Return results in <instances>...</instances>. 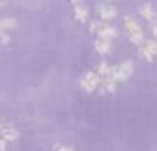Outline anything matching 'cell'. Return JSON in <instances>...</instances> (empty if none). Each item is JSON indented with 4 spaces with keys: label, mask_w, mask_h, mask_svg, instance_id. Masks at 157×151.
Segmentation results:
<instances>
[{
    "label": "cell",
    "mask_w": 157,
    "mask_h": 151,
    "mask_svg": "<svg viewBox=\"0 0 157 151\" xmlns=\"http://www.w3.org/2000/svg\"><path fill=\"white\" fill-rule=\"evenodd\" d=\"M94 48H96L98 54L107 56L111 52V42H109V40H104V38H96V40H94Z\"/></svg>",
    "instance_id": "9"
},
{
    "label": "cell",
    "mask_w": 157,
    "mask_h": 151,
    "mask_svg": "<svg viewBox=\"0 0 157 151\" xmlns=\"http://www.w3.org/2000/svg\"><path fill=\"white\" fill-rule=\"evenodd\" d=\"M90 32H94L98 38L109 40V42L117 36V30H115L113 26H109L107 22H104V20H92V22H90Z\"/></svg>",
    "instance_id": "2"
},
{
    "label": "cell",
    "mask_w": 157,
    "mask_h": 151,
    "mask_svg": "<svg viewBox=\"0 0 157 151\" xmlns=\"http://www.w3.org/2000/svg\"><path fill=\"white\" fill-rule=\"evenodd\" d=\"M54 151H74V147H70V145H56Z\"/></svg>",
    "instance_id": "14"
},
{
    "label": "cell",
    "mask_w": 157,
    "mask_h": 151,
    "mask_svg": "<svg viewBox=\"0 0 157 151\" xmlns=\"http://www.w3.org/2000/svg\"><path fill=\"white\" fill-rule=\"evenodd\" d=\"M74 18L80 24H88L90 22V8L86 4H76L74 6Z\"/></svg>",
    "instance_id": "7"
},
{
    "label": "cell",
    "mask_w": 157,
    "mask_h": 151,
    "mask_svg": "<svg viewBox=\"0 0 157 151\" xmlns=\"http://www.w3.org/2000/svg\"><path fill=\"white\" fill-rule=\"evenodd\" d=\"M111 70H113V66H109L107 62H100L96 68V74L101 77V80H111Z\"/></svg>",
    "instance_id": "10"
},
{
    "label": "cell",
    "mask_w": 157,
    "mask_h": 151,
    "mask_svg": "<svg viewBox=\"0 0 157 151\" xmlns=\"http://www.w3.org/2000/svg\"><path fill=\"white\" fill-rule=\"evenodd\" d=\"M139 56L147 62H155L157 58V40L149 38V40H143V44H139Z\"/></svg>",
    "instance_id": "5"
},
{
    "label": "cell",
    "mask_w": 157,
    "mask_h": 151,
    "mask_svg": "<svg viewBox=\"0 0 157 151\" xmlns=\"http://www.w3.org/2000/svg\"><path fill=\"white\" fill-rule=\"evenodd\" d=\"M149 28H151V36H153V38L157 40V18H155L153 22L149 24Z\"/></svg>",
    "instance_id": "13"
},
{
    "label": "cell",
    "mask_w": 157,
    "mask_h": 151,
    "mask_svg": "<svg viewBox=\"0 0 157 151\" xmlns=\"http://www.w3.org/2000/svg\"><path fill=\"white\" fill-rule=\"evenodd\" d=\"M8 28H16V20H0V30H8Z\"/></svg>",
    "instance_id": "12"
},
{
    "label": "cell",
    "mask_w": 157,
    "mask_h": 151,
    "mask_svg": "<svg viewBox=\"0 0 157 151\" xmlns=\"http://www.w3.org/2000/svg\"><path fill=\"white\" fill-rule=\"evenodd\" d=\"M123 30L127 32V38H129L131 44H135V46L143 44L145 32H143V28L139 26V22L133 18V16H125V18H123Z\"/></svg>",
    "instance_id": "1"
},
{
    "label": "cell",
    "mask_w": 157,
    "mask_h": 151,
    "mask_svg": "<svg viewBox=\"0 0 157 151\" xmlns=\"http://www.w3.org/2000/svg\"><path fill=\"white\" fill-rule=\"evenodd\" d=\"M115 88H117V81H113V80H101L100 92L104 93V96H107V93H113Z\"/></svg>",
    "instance_id": "11"
},
{
    "label": "cell",
    "mask_w": 157,
    "mask_h": 151,
    "mask_svg": "<svg viewBox=\"0 0 157 151\" xmlns=\"http://www.w3.org/2000/svg\"><path fill=\"white\" fill-rule=\"evenodd\" d=\"M98 16H100V20H104V22H109V20H115L117 18V8L111 6V4H98L96 8Z\"/></svg>",
    "instance_id": "6"
},
{
    "label": "cell",
    "mask_w": 157,
    "mask_h": 151,
    "mask_svg": "<svg viewBox=\"0 0 157 151\" xmlns=\"http://www.w3.org/2000/svg\"><path fill=\"white\" fill-rule=\"evenodd\" d=\"M139 16H141L143 20H147V22H153V20L157 18V10H155V6L153 4H143L141 8H139Z\"/></svg>",
    "instance_id": "8"
},
{
    "label": "cell",
    "mask_w": 157,
    "mask_h": 151,
    "mask_svg": "<svg viewBox=\"0 0 157 151\" xmlns=\"http://www.w3.org/2000/svg\"><path fill=\"white\" fill-rule=\"evenodd\" d=\"M133 74V62L131 60H125V62L117 64V66H113V70H111V80L113 81H127Z\"/></svg>",
    "instance_id": "4"
},
{
    "label": "cell",
    "mask_w": 157,
    "mask_h": 151,
    "mask_svg": "<svg viewBox=\"0 0 157 151\" xmlns=\"http://www.w3.org/2000/svg\"><path fill=\"white\" fill-rule=\"evenodd\" d=\"M70 2H72L74 6H76V4H84V0H70Z\"/></svg>",
    "instance_id": "15"
},
{
    "label": "cell",
    "mask_w": 157,
    "mask_h": 151,
    "mask_svg": "<svg viewBox=\"0 0 157 151\" xmlns=\"http://www.w3.org/2000/svg\"><path fill=\"white\" fill-rule=\"evenodd\" d=\"M80 85H82V89H84V92H88V93L98 92V89H100V85H101V77L96 74V70H88V72H84V74H82Z\"/></svg>",
    "instance_id": "3"
},
{
    "label": "cell",
    "mask_w": 157,
    "mask_h": 151,
    "mask_svg": "<svg viewBox=\"0 0 157 151\" xmlns=\"http://www.w3.org/2000/svg\"><path fill=\"white\" fill-rule=\"evenodd\" d=\"M107 2H111V0H107Z\"/></svg>",
    "instance_id": "16"
}]
</instances>
